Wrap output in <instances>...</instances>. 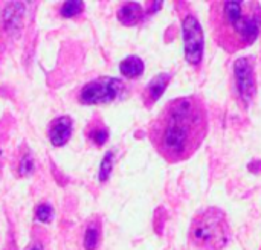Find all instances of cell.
I'll return each instance as SVG.
<instances>
[{"label":"cell","mask_w":261,"mask_h":250,"mask_svg":"<svg viewBox=\"0 0 261 250\" xmlns=\"http://www.w3.org/2000/svg\"><path fill=\"white\" fill-rule=\"evenodd\" d=\"M23 12H24V6L21 2H14L5 9V26L8 31L20 29L21 20H23Z\"/></svg>","instance_id":"10"},{"label":"cell","mask_w":261,"mask_h":250,"mask_svg":"<svg viewBox=\"0 0 261 250\" xmlns=\"http://www.w3.org/2000/svg\"><path fill=\"white\" fill-rule=\"evenodd\" d=\"M29 250H43V247H41V244H40V243H37V244H34V246H32Z\"/></svg>","instance_id":"18"},{"label":"cell","mask_w":261,"mask_h":250,"mask_svg":"<svg viewBox=\"0 0 261 250\" xmlns=\"http://www.w3.org/2000/svg\"><path fill=\"white\" fill-rule=\"evenodd\" d=\"M141 17H142V8H141V5H138L135 2L125 3L118 9V20L125 26L136 24L141 20Z\"/></svg>","instance_id":"9"},{"label":"cell","mask_w":261,"mask_h":250,"mask_svg":"<svg viewBox=\"0 0 261 250\" xmlns=\"http://www.w3.org/2000/svg\"><path fill=\"white\" fill-rule=\"evenodd\" d=\"M89 137L96 144V145H104L109 137V131L104 127H96L89 131Z\"/></svg>","instance_id":"15"},{"label":"cell","mask_w":261,"mask_h":250,"mask_svg":"<svg viewBox=\"0 0 261 250\" xmlns=\"http://www.w3.org/2000/svg\"><path fill=\"white\" fill-rule=\"evenodd\" d=\"M234 75H236V87H237L240 99L243 102L249 104L257 93V82H255L252 58H249V57L239 58L234 66Z\"/></svg>","instance_id":"6"},{"label":"cell","mask_w":261,"mask_h":250,"mask_svg":"<svg viewBox=\"0 0 261 250\" xmlns=\"http://www.w3.org/2000/svg\"><path fill=\"white\" fill-rule=\"evenodd\" d=\"M229 223L223 211H200L190 226V241L197 250H223L229 241Z\"/></svg>","instance_id":"3"},{"label":"cell","mask_w":261,"mask_h":250,"mask_svg":"<svg viewBox=\"0 0 261 250\" xmlns=\"http://www.w3.org/2000/svg\"><path fill=\"white\" fill-rule=\"evenodd\" d=\"M119 70L127 78H138L144 73V61L136 55H130L119 64Z\"/></svg>","instance_id":"11"},{"label":"cell","mask_w":261,"mask_h":250,"mask_svg":"<svg viewBox=\"0 0 261 250\" xmlns=\"http://www.w3.org/2000/svg\"><path fill=\"white\" fill-rule=\"evenodd\" d=\"M112 168H113V154L112 153H107L101 162V168H99V180L101 182H106L112 173Z\"/></svg>","instance_id":"13"},{"label":"cell","mask_w":261,"mask_h":250,"mask_svg":"<svg viewBox=\"0 0 261 250\" xmlns=\"http://www.w3.org/2000/svg\"><path fill=\"white\" fill-rule=\"evenodd\" d=\"M83 8H84V5H83V2H80V0H70V2H66L63 6H61V15H64V17H73V15H78V14H81L83 12Z\"/></svg>","instance_id":"12"},{"label":"cell","mask_w":261,"mask_h":250,"mask_svg":"<svg viewBox=\"0 0 261 250\" xmlns=\"http://www.w3.org/2000/svg\"><path fill=\"white\" fill-rule=\"evenodd\" d=\"M70 136H72V119L69 116H61L50 122L49 139H50L52 145L61 147L69 141Z\"/></svg>","instance_id":"7"},{"label":"cell","mask_w":261,"mask_h":250,"mask_svg":"<svg viewBox=\"0 0 261 250\" xmlns=\"http://www.w3.org/2000/svg\"><path fill=\"white\" fill-rule=\"evenodd\" d=\"M170 79H171L170 73H159L147 84V87L144 90V102H145V105H148V107L153 105L162 96V93L165 92Z\"/></svg>","instance_id":"8"},{"label":"cell","mask_w":261,"mask_h":250,"mask_svg":"<svg viewBox=\"0 0 261 250\" xmlns=\"http://www.w3.org/2000/svg\"><path fill=\"white\" fill-rule=\"evenodd\" d=\"M98 231L95 228H87L86 234H84V249L86 250H95L98 246Z\"/></svg>","instance_id":"14"},{"label":"cell","mask_w":261,"mask_h":250,"mask_svg":"<svg viewBox=\"0 0 261 250\" xmlns=\"http://www.w3.org/2000/svg\"><path fill=\"white\" fill-rule=\"evenodd\" d=\"M32 171H34V159H32L31 153H26L20 160L18 173H20V176H29V174H32Z\"/></svg>","instance_id":"16"},{"label":"cell","mask_w":261,"mask_h":250,"mask_svg":"<svg viewBox=\"0 0 261 250\" xmlns=\"http://www.w3.org/2000/svg\"><path fill=\"white\" fill-rule=\"evenodd\" d=\"M35 217L41 221V223H49L54 217V211L49 205H38L35 209Z\"/></svg>","instance_id":"17"},{"label":"cell","mask_w":261,"mask_h":250,"mask_svg":"<svg viewBox=\"0 0 261 250\" xmlns=\"http://www.w3.org/2000/svg\"><path fill=\"white\" fill-rule=\"evenodd\" d=\"M211 24L217 44L228 53L251 46L261 32L258 2H214Z\"/></svg>","instance_id":"2"},{"label":"cell","mask_w":261,"mask_h":250,"mask_svg":"<svg viewBox=\"0 0 261 250\" xmlns=\"http://www.w3.org/2000/svg\"><path fill=\"white\" fill-rule=\"evenodd\" d=\"M208 133V113L199 96L170 101L150 127V141L170 163L190 159Z\"/></svg>","instance_id":"1"},{"label":"cell","mask_w":261,"mask_h":250,"mask_svg":"<svg viewBox=\"0 0 261 250\" xmlns=\"http://www.w3.org/2000/svg\"><path fill=\"white\" fill-rule=\"evenodd\" d=\"M124 92V82L116 78H99L87 82L80 95L83 104H102L115 101Z\"/></svg>","instance_id":"4"},{"label":"cell","mask_w":261,"mask_h":250,"mask_svg":"<svg viewBox=\"0 0 261 250\" xmlns=\"http://www.w3.org/2000/svg\"><path fill=\"white\" fill-rule=\"evenodd\" d=\"M184 27V46H185V60L197 67L202 63L203 58V31L199 23V20L193 15L188 14L184 18L182 23Z\"/></svg>","instance_id":"5"}]
</instances>
